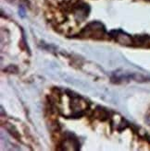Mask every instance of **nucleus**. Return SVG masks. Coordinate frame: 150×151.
I'll list each match as a JSON object with an SVG mask.
<instances>
[{
  "label": "nucleus",
  "instance_id": "nucleus-1",
  "mask_svg": "<svg viewBox=\"0 0 150 151\" xmlns=\"http://www.w3.org/2000/svg\"><path fill=\"white\" fill-rule=\"evenodd\" d=\"M105 34V28L99 22H92L89 23L82 31L80 35L86 38H94V39H100Z\"/></svg>",
  "mask_w": 150,
  "mask_h": 151
},
{
  "label": "nucleus",
  "instance_id": "nucleus-2",
  "mask_svg": "<svg viewBox=\"0 0 150 151\" xmlns=\"http://www.w3.org/2000/svg\"><path fill=\"white\" fill-rule=\"evenodd\" d=\"M115 40L122 43V44H124V45H131L133 43V38H131L129 35H127L125 33H122V32H116L115 36Z\"/></svg>",
  "mask_w": 150,
  "mask_h": 151
},
{
  "label": "nucleus",
  "instance_id": "nucleus-3",
  "mask_svg": "<svg viewBox=\"0 0 150 151\" xmlns=\"http://www.w3.org/2000/svg\"><path fill=\"white\" fill-rule=\"evenodd\" d=\"M95 118L99 119L101 121H105L107 120L108 117V113L106 110H103V109H98L95 111Z\"/></svg>",
  "mask_w": 150,
  "mask_h": 151
},
{
  "label": "nucleus",
  "instance_id": "nucleus-4",
  "mask_svg": "<svg viewBox=\"0 0 150 151\" xmlns=\"http://www.w3.org/2000/svg\"><path fill=\"white\" fill-rule=\"evenodd\" d=\"M9 126H10V128L7 127V130L9 131L15 138H19V137H19V133H18V131L16 130V128H15L13 125H9Z\"/></svg>",
  "mask_w": 150,
  "mask_h": 151
},
{
  "label": "nucleus",
  "instance_id": "nucleus-5",
  "mask_svg": "<svg viewBox=\"0 0 150 151\" xmlns=\"http://www.w3.org/2000/svg\"><path fill=\"white\" fill-rule=\"evenodd\" d=\"M148 123L150 124V117H149V119H148Z\"/></svg>",
  "mask_w": 150,
  "mask_h": 151
}]
</instances>
